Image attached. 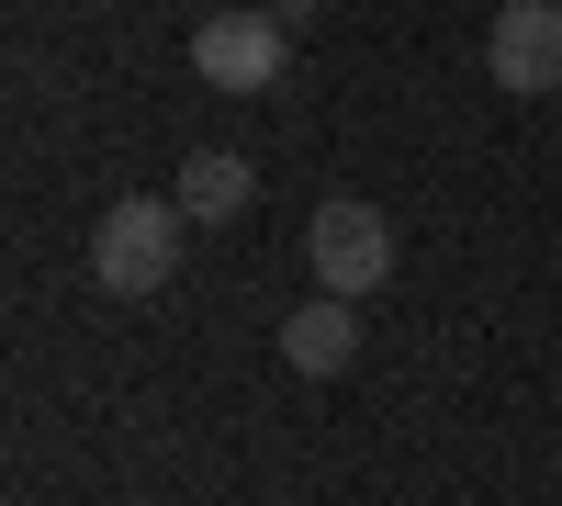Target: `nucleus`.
<instances>
[{
	"label": "nucleus",
	"mask_w": 562,
	"mask_h": 506,
	"mask_svg": "<svg viewBox=\"0 0 562 506\" xmlns=\"http://www.w3.org/2000/svg\"><path fill=\"white\" fill-rule=\"evenodd\" d=\"M484 68L518 90V102L562 90V0H506V12H495V34H484Z\"/></svg>",
	"instance_id": "nucleus-4"
},
{
	"label": "nucleus",
	"mask_w": 562,
	"mask_h": 506,
	"mask_svg": "<svg viewBox=\"0 0 562 506\" xmlns=\"http://www.w3.org/2000/svg\"><path fill=\"white\" fill-rule=\"evenodd\" d=\"M304 259H315V293H338V304H360L371 282H394V225H383V203H315V225H304Z\"/></svg>",
	"instance_id": "nucleus-2"
},
{
	"label": "nucleus",
	"mask_w": 562,
	"mask_h": 506,
	"mask_svg": "<svg viewBox=\"0 0 562 506\" xmlns=\"http://www.w3.org/2000/svg\"><path fill=\"white\" fill-rule=\"evenodd\" d=\"M281 360H293V372H349V360H360V315L338 304V293H315L304 315H281Z\"/></svg>",
	"instance_id": "nucleus-6"
},
{
	"label": "nucleus",
	"mask_w": 562,
	"mask_h": 506,
	"mask_svg": "<svg viewBox=\"0 0 562 506\" xmlns=\"http://www.w3.org/2000/svg\"><path fill=\"white\" fill-rule=\"evenodd\" d=\"M281 57H293V23H281V12H203V23H192V68H203V90L259 102V90H281Z\"/></svg>",
	"instance_id": "nucleus-3"
},
{
	"label": "nucleus",
	"mask_w": 562,
	"mask_h": 506,
	"mask_svg": "<svg viewBox=\"0 0 562 506\" xmlns=\"http://www.w3.org/2000/svg\"><path fill=\"white\" fill-rule=\"evenodd\" d=\"M248 192H259V169L237 158V147H192V158H180V214H192V225H237L248 214Z\"/></svg>",
	"instance_id": "nucleus-5"
},
{
	"label": "nucleus",
	"mask_w": 562,
	"mask_h": 506,
	"mask_svg": "<svg viewBox=\"0 0 562 506\" xmlns=\"http://www.w3.org/2000/svg\"><path fill=\"white\" fill-rule=\"evenodd\" d=\"M180 237H192V214L158 203V192H135V203H113L102 225H90V282L124 293V304H147V293L180 282Z\"/></svg>",
	"instance_id": "nucleus-1"
}]
</instances>
